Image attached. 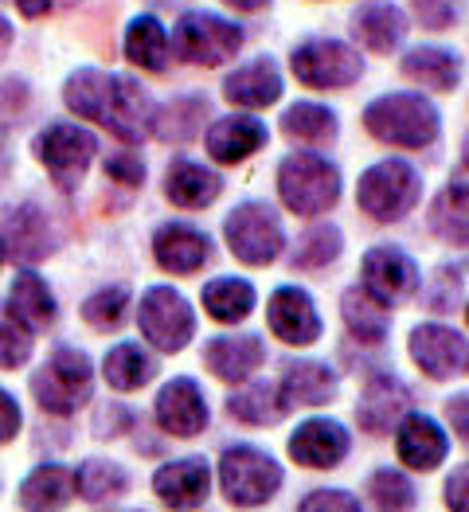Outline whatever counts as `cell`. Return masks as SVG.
<instances>
[{
    "label": "cell",
    "instance_id": "cell-1",
    "mask_svg": "<svg viewBox=\"0 0 469 512\" xmlns=\"http://www.w3.org/2000/svg\"><path fill=\"white\" fill-rule=\"evenodd\" d=\"M63 102L71 114H79L83 122H98L114 137H122L126 145H137L157 114L145 86L126 75L98 71V67H79L63 86Z\"/></svg>",
    "mask_w": 469,
    "mask_h": 512
},
{
    "label": "cell",
    "instance_id": "cell-2",
    "mask_svg": "<svg viewBox=\"0 0 469 512\" xmlns=\"http://www.w3.org/2000/svg\"><path fill=\"white\" fill-rule=\"evenodd\" d=\"M364 129L384 141V145H399V149H427L434 145L442 118L434 110V102L423 94L399 90V94H384L364 110Z\"/></svg>",
    "mask_w": 469,
    "mask_h": 512
},
{
    "label": "cell",
    "instance_id": "cell-3",
    "mask_svg": "<svg viewBox=\"0 0 469 512\" xmlns=\"http://www.w3.org/2000/svg\"><path fill=\"white\" fill-rule=\"evenodd\" d=\"M278 196L294 215H325L341 204V169L321 153H290L278 165Z\"/></svg>",
    "mask_w": 469,
    "mask_h": 512
},
{
    "label": "cell",
    "instance_id": "cell-4",
    "mask_svg": "<svg viewBox=\"0 0 469 512\" xmlns=\"http://www.w3.org/2000/svg\"><path fill=\"white\" fill-rule=\"evenodd\" d=\"M90 387H94V368H90V356L79 348H55L47 364L32 376V395L40 411L59 419L75 415L83 403H90Z\"/></svg>",
    "mask_w": 469,
    "mask_h": 512
},
{
    "label": "cell",
    "instance_id": "cell-5",
    "mask_svg": "<svg viewBox=\"0 0 469 512\" xmlns=\"http://www.w3.org/2000/svg\"><path fill=\"white\" fill-rule=\"evenodd\" d=\"M423 200V176L407 161H380L360 176L356 184V204L360 212L372 215L376 223H395Z\"/></svg>",
    "mask_w": 469,
    "mask_h": 512
},
{
    "label": "cell",
    "instance_id": "cell-6",
    "mask_svg": "<svg viewBox=\"0 0 469 512\" xmlns=\"http://www.w3.org/2000/svg\"><path fill=\"white\" fill-rule=\"evenodd\" d=\"M282 466L258 450V446H227L223 458H219V485H223V497L239 509H255L266 505L278 489H282Z\"/></svg>",
    "mask_w": 469,
    "mask_h": 512
},
{
    "label": "cell",
    "instance_id": "cell-7",
    "mask_svg": "<svg viewBox=\"0 0 469 512\" xmlns=\"http://www.w3.org/2000/svg\"><path fill=\"white\" fill-rule=\"evenodd\" d=\"M172 47L180 59H188L196 67H219L239 55L243 28L215 12H184L172 28Z\"/></svg>",
    "mask_w": 469,
    "mask_h": 512
},
{
    "label": "cell",
    "instance_id": "cell-8",
    "mask_svg": "<svg viewBox=\"0 0 469 512\" xmlns=\"http://www.w3.org/2000/svg\"><path fill=\"white\" fill-rule=\"evenodd\" d=\"M223 235H227L231 255L247 266H270V262H278L282 247H286L282 219L274 215L270 204H258V200H247L227 215Z\"/></svg>",
    "mask_w": 469,
    "mask_h": 512
},
{
    "label": "cell",
    "instance_id": "cell-9",
    "mask_svg": "<svg viewBox=\"0 0 469 512\" xmlns=\"http://www.w3.org/2000/svg\"><path fill=\"white\" fill-rule=\"evenodd\" d=\"M36 157H40L43 169L51 172V180L63 192H71V188H79V180L98 157V137L83 126L55 122L36 137Z\"/></svg>",
    "mask_w": 469,
    "mask_h": 512
},
{
    "label": "cell",
    "instance_id": "cell-10",
    "mask_svg": "<svg viewBox=\"0 0 469 512\" xmlns=\"http://www.w3.org/2000/svg\"><path fill=\"white\" fill-rule=\"evenodd\" d=\"M298 83L313 86V90H344V86L360 83L364 79V59L360 51H352L341 40H305L294 47V59H290Z\"/></svg>",
    "mask_w": 469,
    "mask_h": 512
},
{
    "label": "cell",
    "instance_id": "cell-11",
    "mask_svg": "<svg viewBox=\"0 0 469 512\" xmlns=\"http://www.w3.org/2000/svg\"><path fill=\"white\" fill-rule=\"evenodd\" d=\"M137 325H141V337L157 352H184L188 341L196 337V313L184 301V294H176L172 286L145 290L141 309H137Z\"/></svg>",
    "mask_w": 469,
    "mask_h": 512
},
{
    "label": "cell",
    "instance_id": "cell-12",
    "mask_svg": "<svg viewBox=\"0 0 469 512\" xmlns=\"http://www.w3.org/2000/svg\"><path fill=\"white\" fill-rule=\"evenodd\" d=\"M0 247L4 258L36 266L55 255V231L40 204H12L0 212Z\"/></svg>",
    "mask_w": 469,
    "mask_h": 512
},
{
    "label": "cell",
    "instance_id": "cell-13",
    "mask_svg": "<svg viewBox=\"0 0 469 512\" xmlns=\"http://www.w3.org/2000/svg\"><path fill=\"white\" fill-rule=\"evenodd\" d=\"M360 274H364V290L384 305L407 301L423 286V274H419L415 258L399 251V247H372L360 262Z\"/></svg>",
    "mask_w": 469,
    "mask_h": 512
},
{
    "label": "cell",
    "instance_id": "cell-14",
    "mask_svg": "<svg viewBox=\"0 0 469 512\" xmlns=\"http://www.w3.org/2000/svg\"><path fill=\"white\" fill-rule=\"evenodd\" d=\"M411 360L430 380H454L469 372V341L446 325H419L411 333Z\"/></svg>",
    "mask_w": 469,
    "mask_h": 512
},
{
    "label": "cell",
    "instance_id": "cell-15",
    "mask_svg": "<svg viewBox=\"0 0 469 512\" xmlns=\"http://www.w3.org/2000/svg\"><path fill=\"white\" fill-rule=\"evenodd\" d=\"M266 325L270 333L282 344H294V348H305V344L321 341V317H317V305L313 298L298 290V286H282L274 290L270 301H266Z\"/></svg>",
    "mask_w": 469,
    "mask_h": 512
},
{
    "label": "cell",
    "instance_id": "cell-16",
    "mask_svg": "<svg viewBox=\"0 0 469 512\" xmlns=\"http://www.w3.org/2000/svg\"><path fill=\"white\" fill-rule=\"evenodd\" d=\"M153 415H157V427L172 438H196L208 427V399H204L196 380L176 376L161 387V395L153 403Z\"/></svg>",
    "mask_w": 469,
    "mask_h": 512
},
{
    "label": "cell",
    "instance_id": "cell-17",
    "mask_svg": "<svg viewBox=\"0 0 469 512\" xmlns=\"http://www.w3.org/2000/svg\"><path fill=\"white\" fill-rule=\"evenodd\" d=\"M352 450V438L337 419H309L290 434V458L305 470H337Z\"/></svg>",
    "mask_w": 469,
    "mask_h": 512
},
{
    "label": "cell",
    "instance_id": "cell-18",
    "mask_svg": "<svg viewBox=\"0 0 469 512\" xmlns=\"http://www.w3.org/2000/svg\"><path fill=\"white\" fill-rule=\"evenodd\" d=\"M395 454H399L403 466H411V470H419V473H430L446 462L450 438H446V430L438 427L430 415L411 411V415H403V423L395 430Z\"/></svg>",
    "mask_w": 469,
    "mask_h": 512
},
{
    "label": "cell",
    "instance_id": "cell-19",
    "mask_svg": "<svg viewBox=\"0 0 469 512\" xmlns=\"http://www.w3.org/2000/svg\"><path fill=\"white\" fill-rule=\"evenodd\" d=\"M153 258L169 274H196L212 258V239L192 223H165L153 235Z\"/></svg>",
    "mask_w": 469,
    "mask_h": 512
},
{
    "label": "cell",
    "instance_id": "cell-20",
    "mask_svg": "<svg viewBox=\"0 0 469 512\" xmlns=\"http://www.w3.org/2000/svg\"><path fill=\"white\" fill-rule=\"evenodd\" d=\"M407 407H411V387L403 384L399 376H391V372H380V376L368 380L360 403H356V423L368 434H387L391 423L403 419Z\"/></svg>",
    "mask_w": 469,
    "mask_h": 512
},
{
    "label": "cell",
    "instance_id": "cell-21",
    "mask_svg": "<svg viewBox=\"0 0 469 512\" xmlns=\"http://www.w3.org/2000/svg\"><path fill=\"white\" fill-rule=\"evenodd\" d=\"M212 489V470L204 458H180L153 473V493L169 509H200Z\"/></svg>",
    "mask_w": 469,
    "mask_h": 512
},
{
    "label": "cell",
    "instance_id": "cell-22",
    "mask_svg": "<svg viewBox=\"0 0 469 512\" xmlns=\"http://www.w3.org/2000/svg\"><path fill=\"white\" fill-rule=\"evenodd\" d=\"M266 360V344L255 333H243V337H212L204 344V364L215 380L223 384H243L251 380Z\"/></svg>",
    "mask_w": 469,
    "mask_h": 512
},
{
    "label": "cell",
    "instance_id": "cell-23",
    "mask_svg": "<svg viewBox=\"0 0 469 512\" xmlns=\"http://www.w3.org/2000/svg\"><path fill=\"white\" fill-rule=\"evenodd\" d=\"M266 141H270V133H266V126H262L258 118H251V114L219 118V122L208 126V137H204L208 153H212L219 165H239V161H247V157L258 153Z\"/></svg>",
    "mask_w": 469,
    "mask_h": 512
},
{
    "label": "cell",
    "instance_id": "cell-24",
    "mask_svg": "<svg viewBox=\"0 0 469 512\" xmlns=\"http://www.w3.org/2000/svg\"><path fill=\"white\" fill-rule=\"evenodd\" d=\"M407 16L391 4V0H368L360 4V12L352 16V36L376 55H391L399 43L407 40Z\"/></svg>",
    "mask_w": 469,
    "mask_h": 512
},
{
    "label": "cell",
    "instance_id": "cell-25",
    "mask_svg": "<svg viewBox=\"0 0 469 512\" xmlns=\"http://www.w3.org/2000/svg\"><path fill=\"white\" fill-rule=\"evenodd\" d=\"M219 192H223V180L208 165H200V161L176 157L169 165V172H165V196H169L176 208H184V212L208 208V204L219 200Z\"/></svg>",
    "mask_w": 469,
    "mask_h": 512
},
{
    "label": "cell",
    "instance_id": "cell-26",
    "mask_svg": "<svg viewBox=\"0 0 469 512\" xmlns=\"http://www.w3.org/2000/svg\"><path fill=\"white\" fill-rule=\"evenodd\" d=\"M341 391V380L329 364H317V360H301V364H290L282 384H278V395L286 407H321V403H333Z\"/></svg>",
    "mask_w": 469,
    "mask_h": 512
},
{
    "label": "cell",
    "instance_id": "cell-27",
    "mask_svg": "<svg viewBox=\"0 0 469 512\" xmlns=\"http://www.w3.org/2000/svg\"><path fill=\"white\" fill-rule=\"evenodd\" d=\"M223 94L227 102L235 106H247V110H262V106H274L282 98V71L270 55H262L255 63L239 67L235 75H227L223 83Z\"/></svg>",
    "mask_w": 469,
    "mask_h": 512
},
{
    "label": "cell",
    "instance_id": "cell-28",
    "mask_svg": "<svg viewBox=\"0 0 469 512\" xmlns=\"http://www.w3.org/2000/svg\"><path fill=\"white\" fill-rule=\"evenodd\" d=\"M8 313L28 329V333H43L55 325L59 309H55V294L47 290L36 270H20L12 278V290H8Z\"/></svg>",
    "mask_w": 469,
    "mask_h": 512
},
{
    "label": "cell",
    "instance_id": "cell-29",
    "mask_svg": "<svg viewBox=\"0 0 469 512\" xmlns=\"http://www.w3.org/2000/svg\"><path fill=\"white\" fill-rule=\"evenodd\" d=\"M204 122H208V98L204 94H176L172 102H165L153 114L149 133L165 145H188L192 137L204 133Z\"/></svg>",
    "mask_w": 469,
    "mask_h": 512
},
{
    "label": "cell",
    "instance_id": "cell-30",
    "mask_svg": "<svg viewBox=\"0 0 469 512\" xmlns=\"http://www.w3.org/2000/svg\"><path fill=\"white\" fill-rule=\"evenodd\" d=\"M122 47H126V59L133 67H141V71H149V75L169 71L172 43L157 16H137V20H129L126 43H122Z\"/></svg>",
    "mask_w": 469,
    "mask_h": 512
},
{
    "label": "cell",
    "instance_id": "cell-31",
    "mask_svg": "<svg viewBox=\"0 0 469 512\" xmlns=\"http://www.w3.org/2000/svg\"><path fill=\"white\" fill-rule=\"evenodd\" d=\"M75 470L63 466H40L20 485V509H67L75 501Z\"/></svg>",
    "mask_w": 469,
    "mask_h": 512
},
{
    "label": "cell",
    "instance_id": "cell-32",
    "mask_svg": "<svg viewBox=\"0 0 469 512\" xmlns=\"http://www.w3.org/2000/svg\"><path fill=\"white\" fill-rule=\"evenodd\" d=\"M341 317H344V325H348V333H352L360 344H380L387 337V329H391L387 305L380 298H372L364 286L344 290Z\"/></svg>",
    "mask_w": 469,
    "mask_h": 512
},
{
    "label": "cell",
    "instance_id": "cell-33",
    "mask_svg": "<svg viewBox=\"0 0 469 512\" xmlns=\"http://www.w3.org/2000/svg\"><path fill=\"white\" fill-rule=\"evenodd\" d=\"M427 223L442 243L469 247V184H446L430 204Z\"/></svg>",
    "mask_w": 469,
    "mask_h": 512
},
{
    "label": "cell",
    "instance_id": "cell-34",
    "mask_svg": "<svg viewBox=\"0 0 469 512\" xmlns=\"http://www.w3.org/2000/svg\"><path fill=\"white\" fill-rule=\"evenodd\" d=\"M403 75L427 90H454L462 83V59L446 47H415L403 59Z\"/></svg>",
    "mask_w": 469,
    "mask_h": 512
},
{
    "label": "cell",
    "instance_id": "cell-35",
    "mask_svg": "<svg viewBox=\"0 0 469 512\" xmlns=\"http://www.w3.org/2000/svg\"><path fill=\"white\" fill-rule=\"evenodd\" d=\"M227 411H231V419H239V423H247V427H274L290 407L282 403L278 384L255 380V384L239 387V391L227 399Z\"/></svg>",
    "mask_w": 469,
    "mask_h": 512
},
{
    "label": "cell",
    "instance_id": "cell-36",
    "mask_svg": "<svg viewBox=\"0 0 469 512\" xmlns=\"http://www.w3.org/2000/svg\"><path fill=\"white\" fill-rule=\"evenodd\" d=\"M102 376L114 391H137V387H145L157 376V360L133 341L114 344L106 352V360H102Z\"/></svg>",
    "mask_w": 469,
    "mask_h": 512
},
{
    "label": "cell",
    "instance_id": "cell-37",
    "mask_svg": "<svg viewBox=\"0 0 469 512\" xmlns=\"http://www.w3.org/2000/svg\"><path fill=\"white\" fill-rule=\"evenodd\" d=\"M282 133L290 141H301V145H333L337 133H341V122L321 102H294L282 114Z\"/></svg>",
    "mask_w": 469,
    "mask_h": 512
},
{
    "label": "cell",
    "instance_id": "cell-38",
    "mask_svg": "<svg viewBox=\"0 0 469 512\" xmlns=\"http://www.w3.org/2000/svg\"><path fill=\"white\" fill-rule=\"evenodd\" d=\"M255 286L247 278H215L204 286V309L219 325H239L255 309Z\"/></svg>",
    "mask_w": 469,
    "mask_h": 512
},
{
    "label": "cell",
    "instance_id": "cell-39",
    "mask_svg": "<svg viewBox=\"0 0 469 512\" xmlns=\"http://www.w3.org/2000/svg\"><path fill=\"white\" fill-rule=\"evenodd\" d=\"M75 493L90 505H114L129 493V473L118 462H102V458H86L75 470Z\"/></svg>",
    "mask_w": 469,
    "mask_h": 512
},
{
    "label": "cell",
    "instance_id": "cell-40",
    "mask_svg": "<svg viewBox=\"0 0 469 512\" xmlns=\"http://www.w3.org/2000/svg\"><path fill=\"white\" fill-rule=\"evenodd\" d=\"M344 251V235L341 227H333V223H321V227H313V231H305L298 243V251H294V270H321V266H329V262H337Z\"/></svg>",
    "mask_w": 469,
    "mask_h": 512
},
{
    "label": "cell",
    "instance_id": "cell-41",
    "mask_svg": "<svg viewBox=\"0 0 469 512\" xmlns=\"http://www.w3.org/2000/svg\"><path fill=\"white\" fill-rule=\"evenodd\" d=\"M129 309V286H102L98 294L83 301V321L98 333H110L126 321Z\"/></svg>",
    "mask_w": 469,
    "mask_h": 512
},
{
    "label": "cell",
    "instance_id": "cell-42",
    "mask_svg": "<svg viewBox=\"0 0 469 512\" xmlns=\"http://www.w3.org/2000/svg\"><path fill=\"white\" fill-rule=\"evenodd\" d=\"M368 497L376 509H415V485L391 466L368 477Z\"/></svg>",
    "mask_w": 469,
    "mask_h": 512
},
{
    "label": "cell",
    "instance_id": "cell-43",
    "mask_svg": "<svg viewBox=\"0 0 469 512\" xmlns=\"http://www.w3.org/2000/svg\"><path fill=\"white\" fill-rule=\"evenodd\" d=\"M32 360V333L0 305V368H20Z\"/></svg>",
    "mask_w": 469,
    "mask_h": 512
},
{
    "label": "cell",
    "instance_id": "cell-44",
    "mask_svg": "<svg viewBox=\"0 0 469 512\" xmlns=\"http://www.w3.org/2000/svg\"><path fill=\"white\" fill-rule=\"evenodd\" d=\"M28 106H32V90H28L24 79H4L0 83V129L20 126Z\"/></svg>",
    "mask_w": 469,
    "mask_h": 512
},
{
    "label": "cell",
    "instance_id": "cell-45",
    "mask_svg": "<svg viewBox=\"0 0 469 512\" xmlns=\"http://www.w3.org/2000/svg\"><path fill=\"white\" fill-rule=\"evenodd\" d=\"M411 4H415V16L423 20V28L430 32H446L458 20V0H411Z\"/></svg>",
    "mask_w": 469,
    "mask_h": 512
},
{
    "label": "cell",
    "instance_id": "cell-46",
    "mask_svg": "<svg viewBox=\"0 0 469 512\" xmlns=\"http://www.w3.org/2000/svg\"><path fill=\"white\" fill-rule=\"evenodd\" d=\"M106 176H110V180H118V184L137 188V184L145 180V161H141L137 153H118V157H110V161H106Z\"/></svg>",
    "mask_w": 469,
    "mask_h": 512
},
{
    "label": "cell",
    "instance_id": "cell-47",
    "mask_svg": "<svg viewBox=\"0 0 469 512\" xmlns=\"http://www.w3.org/2000/svg\"><path fill=\"white\" fill-rule=\"evenodd\" d=\"M129 427H133V415H129L122 403L102 407L98 419H94V434H98V438H118V434H126Z\"/></svg>",
    "mask_w": 469,
    "mask_h": 512
},
{
    "label": "cell",
    "instance_id": "cell-48",
    "mask_svg": "<svg viewBox=\"0 0 469 512\" xmlns=\"http://www.w3.org/2000/svg\"><path fill=\"white\" fill-rule=\"evenodd\" d=\"M301 512H313V509H348L356 512L360 509V501L352 497V493H344V489H317V493H309L305 501L298 505Z\"/></svg>",
    "mask_w": 469,
    "mask_h": 512
},
{
    "label": "cell",
    "instance_id": "cell-49",
    "mask_svg": "<svg viewBox=\"0 0 469 512\" xmlns=\"http://www.w3.org/2000/svg\"><path fill=\"white\" fill-rule=\"evenodd\" d=\"M20 423H24L20 403L0 387V446H4V442H12V438L20 434Z\"/></svg>",
    "mask_w": 469,
    "mask_h": 512
},
{
    "label": "cell",
    "instance_id": "cell-50",
    "mask_svg": "<svg viewBox=\"0 0 469 512\" xmlns=\"http://www.w3.org/2000/svg\"><path fill=\"white\" fill-rule=\"evenodd\" d=\"M446 509L469 512V466H458L446 477Z\"/></svg>",
    "mask_w": 469,
    "mask_h": 512
},
{
    "label": "cell",
    "instance_id": "cell-51",
    "mask_svg": "<svg viewBox=\"0 0 469 512\" xmlns=\"http://www.w3.org/2000/svg\"><path fill=\"white\" fill-rule=\"evenodd\" d=\"M446 419H450V427L454 434L469 442V395H454V399H446Z\"/></svg>",
    "mask_w": 469,
    "mask_h": 512
},
{
    "label": "cell",
    "instance_id": "cell-52",
    "mask_svg": "<svg viewBox=\"0 0 469 512\" xmlns=\"http://www.w3.org/2000/svg\"><path fill=\"white\" fill-rule=\"evenodd\" d=\"M51 4L55 0H16V8H20V16H28V20H40L51 12Z\"/></svg>",
    "mask_w": 469,
    "mask_h": 512
},
{
    "label": "cell",
    "instance_id": "cell-53",
    "mask_svg": "<svg viewBox=\"0 0 469 512\" xmlns=\"http://www.w3.org/2000/svg\"><path fill=\"white\" fill-rule=\"evenodd\" d=\"M12 36H16V32H12V24L0 16V59L8 55V47H12Z\"/></svg>",
    "mask_w": 469,
    "mask_h": 512
},
{
    "label": "cell",
    "instance_id": "cell-54",
    "mask_svg": "<svg viewBox=\"0 0 469 512\" xmlns=\"http://www.w3.org/2000/svg\"><path fill=\"white\" fill-rule=\"evenodd\" d=\"M231 8H239V12H258V8H266L270 0H227Z\"/></svg>",
    "mask_w": 469,
    "mask_h": 512
},
{
    "label": "cell",
    "instance_id": "cell-55",
    "mask_svg": "<svg viewBox=\"0 0 469 512\" xmlns=\"http://www.w3.org/2000/svg\"><path fill=\"white\" fill-rule=\"evenodd\" d=\"M8 172V157H4V149H0V176Z\"/></svg>",
    "mask_w": 469,
    "mask_h": 512
},
{
    "label": "cell",
    "instance_id": "cell-56",
    "mask_svg": "<svg viewBox=\"0 0 469 512\" xmlns=\"http://www.w3.org/2000/svg\"><path fill=\"white\" fill-rule=\"evenodd\" d=\"M0 266H4V247H0Z\"/></svg>",
    "mask_w": 469,
    "mask_h": 512
},
{
    "label": "cell",
    "instance_id": "cell-57",
    "mask_svg": "<svg viewBox=\"0 0 469 512\" xmlns=\"http://www.w3.org/2000/svg\"><path fill=\"white\" fill-rule=\"evenodd\" d=\"M157 4H172V0H157Z\"/></svg>",
    "mask_w": 469,
    "mask_h": 512
},
{
    "label": "cell",
    "instance_id": "cell-58",
    "mask_svg": "<svg viewBox=\"0 0 469 512\" xmlns=\"http://www.w3.org/2000/svg\"><path fill=\"white\" fill-rule=\"evenodd\" d=\"M466 321H469V305H466Z\"/></svg>",
    "mask_w": 469,
    "mask_h": 512
},
{
    "label": "cell",
    "instance_id": "cell-59",
    "mask_svg": "<svg viewBox=\"0 0 469 512\" xmlns=\"http://www.w3.org/2000/svg\"><path fill=\"white\" fill-rule=\"evenodd\" d=\"M466 169H469V157H466Z\"/></svg>",
    "mask_w": 469,
    "mask_h": 512
}]
</instances>
